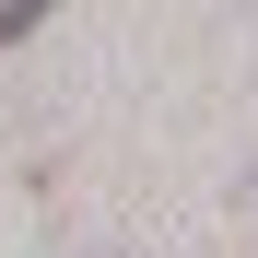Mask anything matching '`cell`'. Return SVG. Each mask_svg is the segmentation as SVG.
Masks as SVG:
<instances>
[{"mask_svg": "<svg viewBox=\"0 0 258 258\" xmlns=\"http://www.w3.org/2000/svg\"><path fill=\"white\" fill-rule=\"evenodd\" d=\"M47 24V0H0V47H12V35H35Z\"/></svg>", "mask_w": 258, "mask_h": 258, "instance_id": "1", "label": "cell"}]
</instances>
